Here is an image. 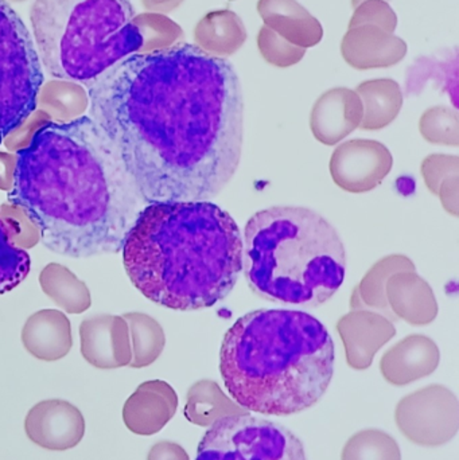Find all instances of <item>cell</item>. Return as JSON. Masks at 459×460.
Instances as JSON below:
<instances>
[{
  "instance_id": "cell-37",
  "label": "cell",
  "mask_w": 459,
  "mask_h": 460,
  "mask_svg": "<svg viewBox=\"0 0 459 460\" xmlns=\"http://www.w3.org/2000/svg\"><path fill=\"white\" fill-rule=\"evenodd\" d=\"M147 460H189V456L177 443L163 440L151 447Z\"/></svg>"
},
{
  "instance_id": "cell-38",
  "label": "cell",
  "mask_w": 459,
  "mask_h": 460,
  "mask_svg": "<svg viewBox=\"0 0 459 460\" xmlns=\"http://www.w3.org/2000/svg\"><path fill=\"white\" fill-rule=\"evenodd\" d=\"M150 13H167L182 4L183 0H140Z\"/></svg>"
},
{
  "instance_id": "cell-11",
  "label": "cell",
  "mask_w": 459,
  "mask_h": 460,
  "mask_svg": "<svg viewBox=\"0 0 459 460\" xmlns=\"http://www.w3.org/2000/svg\"><path fill=\"white\" fill-rule=\"evenodd\" d=\"M27 437L49 451L75 448L85 435V420L77 407L65 400H45L27 413Z\"/></svg>"
},
{
  "instance_id": "cell-31",
  "label": "cell",
  "mask_w": 459,
  "mask_h": 460,
  "mask_svg": "<svg viewBox=\"0 0 459 460\" xmlns=\"http://www.w3.org/2000/svg\"><path fill=\"white\" fill-rule=\"evenodd\" d=\"M419 129L425 140L431 145H459V116L455 110L449 107H433L423 113L419 121Z\"/></svg>"
},
{
  "instance_id": "cell-15",
  "label": "cell",
  "mask_w": 459,
  "mask_h": 460,
  "mask_svg": "<svg viewBox=\"0 0 459 460\" xmlns=\"http://www.w3.org/2000/svg\"><path fill=\"white\" fill-rule=\"evenodd\" d=\"M177 408L178 396L169 384L146 381L124 404V424L134 434L150 437L158 434L174 418Z\"/></svg>"
},
{
  "instance_id": "cell-8",
  "label": "cell",
  "mask_w": 459,
  "mask_h": 460,
  "mask_svg": "<svg viewBox=\"0 0 459 460\" xmlns=\"http://www.w3.org/2000/svg\"><path fill=\"white\" fill-rule=\"evenodd\" d=\"M196 460H307L301 439L285 426L247 415L216 421L202 438Z\"/></svg>"
},
{
  "instance_id": "cell-29",
  "label": "cell",
  "mask_w": 459,
  "mask_h": 460,
  "mask_svg": "<svg viewBox=\"0 0 459 460\" xmlns=\"http://www.w3.org/2000/svg\"><path fill=\"white\" fill-rule=\"evenodd\" d=\"M132 22L142 38L139 53L163 50L182 43L183 30L164 13H143L135 15Z\"/></svg>"
},
{
  "instance_id": "cell-13",
  "label": "cell",
  "mask_w": 459,
  "mask_h": 460,
  "mask_svg": "<svg viewBox=\"0 0 459 460\" xmlns=\"http://www.w3.org/2000/svg\"><path fill=\"white\" fill-rule=\"evenodd\" d=\"M347 353L348 365L356 370L371 367L377 351L396 335L387 316L374 310H350L337 323Z\"/></svg>"
},
{
  "instance_id": "cell-39",
  "label": "cell",
  "mask_w": 459,
  "mask_h": 460,
  "mask_svg": "<svg viewBox=\"0 0 459 460\" xmlns=\"http://www.w3.org/2000/svg\"><path fill=\"white\" fill-rule=\"evenodd\" d=\"M350 310H371V308L364 303L360 291H358V287L353 289L352 296H350Z\"/></svg>"
},
{
  "instance_id": "cell-36",
  "label": "cell",
  "mask_w": 459,
  "mask_h": 460,
  "mask_svg": "<svg viewBox=\"0 0 459 460\" xmlns=\"http://www.w3.org/2000/svg\"><path fill=\"white\" fill-rule=\"evenodd\" d=\"M437 196L441 199L444 209L449 215L457 217L459 215V175L446 178L439 186Z\"/></svg>"
},
{
  "instance_id": "cell-35",
  "label": "cell",
  "mask_w": 459,
  "mask_h": 460,
  "mask_svg": "<svg viewBox=\"0 0 459 460\" xmlns=\"http://www.w3.org/2000/svg\"><path fill=\"white\" fill-rule=\"evenodd\" d=\"M51 119L46 115L43 111L38 110L35 112L31 113L29 119L22 124L19 128H16L15 131L11 132L3 143H4L5 147L11 151H21L22 148H24V146L29 145L30 140H31L32 135L40 128V127L45 126V124L50 123Z\"/></svg>"
},
{
  "instance_id": "cell-24",
  "label": "cell",
  "mask_w": 459,
  "mask_h": 460,
  "mask_svg": "<svg viewBox=\"0 0 459 460\" xmlns=\"http://www.w3.org/2000/svg\"><path fill=\"white\" fill-rule=\"evenodd\" d=\"M43 294L66 314H83L92 305L91 291L69 268L50 262L40 273Z\"/></svg>"
},
{
  "instance_id": "cell-41",
  "label": "cell",
  "mask_w": 459,
  "mask_h": 460,
  "mask_svg": "<svg viewBox=\"0 0 459 460\" xmlns=\"http://www.w3.org/2000/svg\"><path fill=\"white\" fill-rule=\"evenodd\" d=\"M10 2L19 3V2H23V0H10Z\"/></svg>"
},
{
  "instance_id": "cell-9",
  "label": "cell",
  "mask_w": 459,
  "mask_h": 460,
  "mask_svg": "<svg viewBox=\"0 0 459 460\" xmlns=\"http://www.w3.org/2000/svg\"><path fill=\"white\" fill-rule=\"evenodd\" d=\"M396 424L404 437L425 447L446 445L459 429V402L446 386L430 385L399 402Z\"/></svg>"
},
{
  "instance_id": "cell-10",
  "label": "cell",
  "mask_w": 459,
  "mask_h": 460,
  "mask_svg": "<svg viewBox=\"0 0 459 460\" xmlns=\"http://www.w3.org/2000/svg\"><path fill=\"white\" fill-rule=\"evenodd\" d=\"M393 166L391 151L383 143L371 139L342 143L334 150L329 164L334 183L355 194L379 188Z\"/></svg>"
},
{
  "instance_id": "cell-40",
  "label": "cell",
  "mask_w": 459,
  "mask_h": 460,
  "mask_svg": "<svg viewBox=\"0 0 459 460\" xmlns=\"http://www.w3.org/2000/svg\"><path fill=\"white\" fill-rule=\"evenodd\" d=\"M363 2H366V0H352L353 7H357V5ZM384 2H388V0H384Z\"/></svg>"
},
{
  "instance_id": "cell-20",
  "label": "cell",
  "mask_w": 459,
  "mask_h": 460,
  "mask_svg": "<svg viewBox=\"0 0 459 460\" xmlns=\"http://www.w3.org/2000/svg\"><path fill=\"white\" fill-rule=\"evenodd\" d=\"M258 11L264 26L298 48H313L322 40L320 21L296 0H259Z\"/></svg>"
},
{
  "instance_id": "cell-12",
  "label": "cell",
  "mask_w": 459,
  "mask_h": 460,
  "mask_svg": "<svg viewBox=\"0 0 459 460\" xmlns=\"http://www.w3.org/2000/svg\"><path fill=\"white\" fill-rule=\"evenodd\" d=\"M81 354L97 369L128 367L132 359L128 324L123 316L99 314L80 324Z\"/></svg>"
},
{
  "instance_id": "cell-17",
  "label": "cell",
  "mask_w": 459,
  "mask_h": 460,
  "mask_svg": "<svg viewBox=\"0 0 459 460\" xmlns=\"http://www.w3.org/2000/svg\"><path fill=\"white\" fill-rule=\"evenodd\" d=\"M345 61L358 70L390 67L406 57L407 45L402 38L376 26L348 30L341 43Z\"/></svg>"
},
{
  "instance_id": "cell-1",
  "label": "cell",
  "mask_w": 459,
  "mask_h": 460,
  "mask_svg": "<svg viewBox=\"0 0 459 460\" xmlns=\"http://www.w3.org/2000/svg\"><path fill=\"white\" fill-rule=\"evenodd\" d=\"M86 86L92 120L146 204L207 201L236 174L244 102L228 59L178 43L132 54Z\"/></svg>"
},
{
  "instance_id": "cell-3",
  "label": "cell",
  "mask_w": 459,
  "mask_h": 460,
  "mask_svg": "<svg viewBox=\"0 0 459 460\" xmlns=\"http://www.w3.org/2000/svg\"><path fill=\"white\" fill-rule=\"evenodd\" d=\"M121 252L131 283L172 310L213 307L231 294L243 270L236 221L207 201L148 204Z\"/></svg>"
},
{
  "instance_id": "cell-25",
  "label": "cell",
  "mask_w": 459,
  "mask_h": 460,
  "mask_svg": "<svg viewBox=\"0 0 459 460\" xmlns=\"http://www.w3.org/2000/svg\"><path fill=\"white\" fill-rule=\"evenodd\" d=\"M88 107V92L75 81H48L38 94V110L58 123L81 118Z\"/></svg>"
},
{
  "instance_id": "cell-6",
  "label": "cell",
  "mask_w": 459,
  "mask_h": 460,
  "mask_svg": "<svg viewBox=\"0 0 459 460\" xmlns=\"http://www.w3.org/2000/svg\"><path fill=\"white\" fill-rule=\"evenodd\" d=\"M134 16L129 0H35L30 11L46 72L85 85L140 50Z\"/></svg>"
},
{
  "instance_id": "cell-26",
  "label": "cell",
  "mask_w": 459,
  "mask_h": 460,
  "mask_svg": "<svg viewBox=\"0 0 459 460\" xmlns=\"http://www.w3.org/2000/svg\"><path fill=\"white\" fill-rule=\"evenodd\" d=\"M411 270H417V268L412 260L404 254H390L383 257L366 272L357 286L364 303L371 310L387 316L391 322L398 321L388 305L385 287L391 276L398 272H411Z\"/></svg>"
},
{
  "instance_id": "cell-16",
  "label": "cell",
  "mask_w": 459,
  "mask_h": 460,
  "mask_svg": "<svg viewBox=\"0 0 459 460\" xmlns=\"http://www.w3.org/2000/svg\"><path fill=\"white\" fill-rule=\"evenodd\" d=\"M441 361V351L431 338L412 334L390 349L380 361L388 383L403 386L433 375Z\"/></svg>"
},
{
  "instance_id": "cell-28",
  "label": "cell",
  "mask_w": 459,
  "mask_h": 460,
  "mask_svg": "<svg viewBox=\"0 0 459 460\" xmlns=\"http://www.w3.org/2000/svg\"><path fill=\"white\" fill-rule=\"evenodd\" d=\"M30 268V254L13 243L10 223L0 217V295L16 288L29 275Z\"/></svg>"
},
{
  "instance_id": "cell-21",
  "label": "cell",
  "mask_w": 459,
  "mask_h": 460,
  "mask_svg": "<svg viewBox=\"0 0 459 460\" xmlns=\"http://www.w3.org/2000/svg\"><path fill=\"white\" fill-rule=\"evenodd\" d=\"M194 40L201 50L224 58L242 49L247 40V30L234 11H212L197 23Z\"/></svg>"
},
{
  "instance_id": "cell-18",
  "label": "cell",
  "mask_w": 459,
  "mask_h": 460,
  "mask_svg": "<svg viewBox=\"0 0 459 460\" xmlns=\"http://www.w3.org/2000/svg\"><path fill=\"white\" fill-rule=\"evenodd\" d=\"M385 294L393 315L412 326H426L438 316V302L433 288L417 270L391 276Z\"/></svg>"
},
{
  "instance_id": "cell-33",
  "label": "cell",
  "mask_w": 459,
  "mask_h": 460,
  "mask_svg": "<svg viewBox=\"0 0 459 460\" xmlns=\"http://www.w3.org/2000/svg\"><path fill=\"white\" fill-rule=\"evenodd\" d=\"M358 26H376L393 34L398 26V16L384 0H366L356 7L349 22V29Z\"/></svg>"
},
{
  "instance_id": "cell-30",
  "label": "cell",
  "mask_w": 459,
  "mask_h": 460,
  "mask_svg": "<svg viewBox=\"0 0 459 460\" xmlns=\"http://www.w3.org/2000/svg\"><path fill=\"white\" fill-rule=\"evenodd\" d=\"M341 460H402V454L393 437L380 429H366L348 440Z\"/></svg>"
},
{
  "instance_id": "cell-2",
  "label": "cell",
  "mask_w": 459,
  "mask_h": 460,
  "mask_svg": "<svg viewBox=\"0 0 459 460\" xmlns=\"http://www.w3.org/2000/svg\"><path fill=\"white\" fill-rule=\"evenodd\" d=\"M7 199L49 251L72 259L119 253L142 210L118 148L88 116L32 135L18 151Z\"/></svg>"
},
{
  "instance_id": "cell-14",
  "label": "cell",
  "mask_w": 459,
  "mask_h": 460,
  "mask_svg": "<svg viewBox=\"0 0 459 460\" xmlns=\"http://www.w3.org/2000/svg\"><path fill=\"white\" fill-rule=\"evenodd\" d=\"M363 113V102L356 91L333 88L315 102L310 128L322 145H339L360 127Z\"/></svg>"
},
{
  "instance_id": "cell-5",
  "label": "cell",
  "mask_w": 459,
  "mask_h": 460,
  "mask_svg": "<svg viewBox=\"0 0 459 460\" xmlns=\"http://www.w3.org/2000/svg\"><path fill=\"white\" fill-rule=\"evenodd\" d=\"M243 268L261 299L315 308L344 283L347 253L337 230L314 210L269 208L248 220Z\"/></svg>"
},
{
  "instance_id": "cell-32",
  "label": "cell",
  "mask_w": 459,
  "mask_h": 460,
  "mask_svg": "<svg viewBox=\"0 0 459 460\" xmlns=\"http://www.w3.org/2000/svg\"><path fill=\"white\" fill-rule=\"evenodd\" d=\"M258 46L263 58L278 67L293 66L306 53V49L293 45L267 26L261 27L259 31Z\"/></svg>"
},
{
  "instance_id": "cell-22",
  "label": "cell",
  "mask_w": 459,
  "mask_h": 460,
  "mask_svg": "<svg viewBox=\"0 0 459 460\" xmlns=\"http://www.w3.org/2000/svg\"><path fill=\"white\" fill-rule=\"evenodd\" d=\"M356 93L363 102L360 128L377 131L390 126L403 107L401 85L391 78H377L360 84Z\"/></svg>"
},
{
  "instance_id": "cell-4",
  "label": "cell",
  "mask_w": 459,
  "mask_h": 460,
  "mask_svg": "<svg viewBox=\"0 0 459 460\" xmlns=\"http://www.w3.org/2000/svg\"><path fill=\"white\" fill-rule=\"evenodd\" d=\"M220 372L240 407L261 415H294L317 404L328 391L334 342L326 327L304 311H252L226 332Z\"/></svg>"
},
{
  "instance_id": "cell-7",
  "label": "cell",
  "mask_w": 459,
  "mask_h": 460,
  "mask_svg": "<svg viewBox=\"0 0 459 460\" xmlns=\"http://www.w3.org/2000/svg\"><path fill=\"white\" fill-rule=\"evenodd\" d=\"M42 64L21 16L0 0V145L37 111Z\"/></svg>"
},
{
  "instance_id": "cell-34",
  "label": "cell",
  "mask_w": 459,
  "mask_h": 460,
  "mask_svg": "<svg viewBox=\"0 0 459 460\" xmlns=\"http://www.w3.org/2000/svg\"><path fill=\"white\" fill-rule=\"evenodd\" d=\"M420 172L428 190L437 196L439 186L446 178L459 175V158L455 155L433 154L423 161Z\"/></svg>"
},
{
  "instance_id": "cell-27",
  "label": "cell",
  "mask_w": 459,
  "mask_h": 460,
  "mask_svg": "<svg viewBox=\"0 0 459 460\" xmlns=\"http://www.w3.org/2000/svg\"><path fill=\"white\" fill-rule=\"evenodd\" d=\"M129 330L131 341L132 359L128 367L134 369L150 367L161 357L166 345V335L163 327L156 319L145 313L124 314Z\"/></svg>"
},
{
  "instance_id": "cell-19",
  "label": "cell",
  "mask_w": 459,
  "mask_h": 460,
  "mask_svg": "<svg viewBox=\"0 0 459 460\" xmlns=\"http://www.w3.org/2000/svg\"><path fill=\"white\" fill-rule=\"evenodd\" d=\"M24 349L40 361L64 358L73 346L72 324L59 310H40L24 322L21 332Z\"/></svg>"
},
{
  "instance_id": "cell-23",
  "label": "cell",
  "mask_w": 459,
  "mask_h": 460,
  "mask_svg": "<svg viewBox=\"0 0 459 460\" xmlns=\"http://www.w3.org/2000/svg\"><path fill=\"white\" fill-rule=\"evenodd\" d=\"M247 413H250V411L229 399L215 381H197L189 389L185 418L196 426L210 427L220 419Z\"/></svg>"
}]
</instances>
